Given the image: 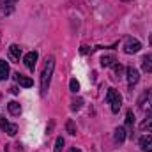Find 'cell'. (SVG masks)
Segmentation results:
<instances>
[{"label":"cell","mask_w":152,"mask_h":152,"mask_svg":"<svg viewBox=\"0 0 152 152\" xmlns=\"http://www.w3.org/2000/svg\"><path fill=\"white\" fill-rule=\"evenodd\" d=\"M53 69H55V57H46L44 67H42V71H41V96H46V94H48Z\"/></svg>","instance_id":"1"},{"label":"cell","mask_w":152,"mask_h":152,"mask_svg":"<svg viewBox=\"0 0 152 152\" xmlns=\"http://www.w3.org/2000/svg\"><path fill=\"white\" fill-rule=\"evenodd\" d=\"M106 101H108V104L112 106V112H113V113H118V110H120V106H122V96L118 94V90L108 88V92H106Z\"/></svg>","instance_id":"2"},{"label":"cell","mask_w":152,"mask_h":152,"mask_svg":"<svg viewBox=\"0 0 152 152\" xmlns=\"http://www.w3.org/2000/svg\"><path fill=\"white\" fill-rule=\"evenodd\" d=\"M138 106H140L142 112L152 115V87L151 88H147V90L140 96V99H138Z\"/></svg>","instance_id":"3"},{"label":"cell","mask_w":152,"mask_h":152,"mask_svg":"<svg viewBox=\"0 0 152 152\" xmlns=\"http://www.w3.org/2000/svg\"><path fill=\"white\" fill-rule=\"evenodd\" d=\"M142 50V42L138 39H133V37H127L126 39V44H124V51L127 55H133V53H138Z\"/></svg>","instance_id":"4"},{"label":"cell","mask_w":152,"mask_h":152,"mask_svg":"<svg viewBox=\"0 0 152 152\" xmlns=\"http://www.w3.org/2000/svg\"><path fill=\"white\" fill-rule=\"evenodd\" d=\"M0 129H2V131H5L9 136H14V134L18 133V126H16V124L7 122L4 117H0Z\"/></svg>","instance_id":"5"},{"label":"cell","mask_w":152,"mask_h":152,"mask_svg":"<svg viewBox=\"0 0 152 152\" xmlns=\"http://www.w3.org/2000/svg\"><path fill=\"white\" fill-rule=\"evenodd\" d=\"M37 51H28L25 57H23V62H25V66H27V69H30V71H34V67H36V64H37Z\"/></svg>","instance_id":"6"},{"label":"cell","mask_w":152,"mask_h":152,"mask_svg":"<svg viewBox=\"0 0 152 152\" xmlns=\"http://www.w3.org/2000/svg\"><path fill=\"white\" fill-rule=\"evenodd\" d=\"M18 0H0V14H4V16L11 14L14 11V4Z\"/></svg>","instance_id":"7"},{"label":"cell","mask_w":152,"mask_h":152,"mask_svg":"<svg viewBox=\"0 0 152 152\" xmlns=\"http://www.w3.org/2000/svg\"><path fill=\"white\" fill-rule=\"evenodd\" d=\"M126 75H127V83H129V87H133V85H136L138 83V80H140V73H138V69L136 67H127L126 69Z\"/></svg>","instance_id":"8"},{"label":"cell","mask_w":152,"mask_h":152,"mask_svg":"<svg viewBox=\"0 0 152 152\" xmlns=\"http://www.w3.org/2000/svg\"><path fill=\"white\" fill-rule=\"evenodd\" d=\"M14 81H16L20 87H25V88H28V87H32V85H34V81H32L30 78L20 75V73H16V75H14Z\"/></svg>","instance_id":"9"},{"label":"cell","mask_w":152,"mask_h":152,"mask_svg":"<svg viewBox=\"0 0 152 152\" xmlns=\"http://www.w3.org/2000/svg\"><path fill=\"white\" fill-rule=\"evenodd\" d=\"M140 147L143 152H152V134H145L140 138Z\"/></svg>","instance_id":"10"},{"label":"cell","mask_w":152,"mask_h":152,"mask_svg":"<svg viewBox=\"0 0 152 152\" xmlns=\"http://www.w3.org/2000/svg\"><path fill=\"white\" fill-rule=\"evenodd\" d=\"M142 69H143L145 73H152V53H149V55L143 57V60H142Z\"/></svg>","instance_id":"11"},{"label":"cell","mask_w":152,"mask_h":152,"mask_svg":"<svg viewBox=\"0 0 152 152\" xmlns=\"http://www.w3.org/2000/svg\"><path fill=\"white\" fill-rule=\"evenodd\" d=\"M9 55H11L12 60H20V57H21V48H20L18 44H11V46H9Z\"/></svg>","instance_id":"12"},{"label":"cell","mask_w":152,"mask_h":152,"mask_svg":"<svg viewBox=\"0 0 152 152\" xmlns=\"http://www.w3.org/2000/svg\"><path fill=\"white\" fill-rule=\"evenodd\" d=\"M9 78V66L4 58H0V80H7Z\"/></svg>","instance_id":"13"},{"label":"cell","mask_w":152,"mask_h":152,"mask_svg":"<svg viewBox=\"0 0 152 152\" xmlns=\"http://www.w3.org/2000/svg\"><path fill=\"white\" fill-rule=\"evenodd\" d=\"M7 110H9L11 115H20L21 113V106H20V103H16V101H11V103L7 104Z\"/></svg>","instance_id":"14"},{"label":"cell","mask_w":152,"mask_h":152,"mask_svg":"<svg viewBox=\"0 0 152 152\" xmlns=\"http://www.w3.org/2000/svg\"><path fill=\"white\" fill-rule=\"evenodd\" d=\"M124 140H126V129H124V127H117V129H115V142L122 143Z\"/></svg>","instance_id":"15"},{"label":"cell","mask_w":152,"mask_h":152,"mask_svg":"<svg viewBox=\"0 0 152 152\" xmlns=\"http://www.w3.org/2000/svg\"><path fill=\"white\" fill-rule=\"evenodd\" d=\"M140 129H142V131H147V133H152V115L140 124Z\"/></svg>","instance_id":"16"},{"label":"cell","mask_w":152,"mask_h":152,"mask_svg":"<svg viewBox=\"0 0 152 152\" xmlns=\"http://www.w3.org/2000/svg\"><path fill=\"white\" fill-rule=\"evenodd\" d=\"M113 64H115L113 55H106V57L101 58V66H103V67H110V66H113Z\"/></svg>","instance_id":"17"},{"label":"cell","mask_w":152,"mask_h":152,"mask_svg":"<svg viewBox=\"0 0 152 152\" xmlns=\"http://www.w3.org/2000/svg\"><path fill=\"white\" fill-rule=\"evenodd\" d=\"M133 124H134V115H133V112L129 110L127 115H126V126H127V129H129V131L133 129Z\"/></svg>","instance_id":"18"},{"label":"cell","mask_w":152,"mask_h":152,"mask_svg":"<svg viewBox=\"0 0 152 152\" xmlns=\"http://www.w3.org/2000/svg\"><path fill=\"white\" fill-rule=\"evenodd\" d=\"M66 129H67L69 134H76V124L73 120H67V122H66Z\"/></svg>","instance_id":"19"},{"label":"cell","mask_w":152,"mask_h":152,"mask_svg":"<svg viewBox=\"0 0 152 152\" xmlns=\"http://www.w3.org/2000/svg\"><path fill=\"white\" fill-rule=\"evenodd\" d=\"M81 104H83V99H80V97H78V99H73V101H71V110L78 112V110L81 108Z\"/></svg>","instance_id":"20"},{"label":"cell","mask_w":152,"mask_h":152,"mask_svg":"<svg viewBox=\"0 0 152 152\" xmlns=\"http://www.w3.org/2000/svg\"><path fill=\"white\" fill-rule=\"evenodd\" d=\"M69 88H71V92H75V94L80 90V83H78L76 78H71V81H69Z\"/></svg>","instance_id":"21"},{"label":"cell","mask_w":152,"mask_h":152,"mask_svg":"<svg viewBox=\"0 0 152 152\" xmlns=\"http://www.w3.org/2000/svg\"><path fill=\"white\" fill-rule=\"evenodd\" d=\"M62 147H64V138H62V136H58V138H57V142H55V151H53V152H62Z\"/></svg>","instance_id":"22"},{"label":"cell","mask_w":152,"mask_h":152,"mask_svg":"<svg viewBox=\"0 0 152 152\" xmlns=\"http://www.w3.org/2000/svg\"><path fill=\"white\" fill-rule=\"evenodd\" d=\"M115 75H117V78H120V75H122V71H124V67L120 66V64H115Z\"/></svg>","instance_id":"23"},{"label":"cell","mask_w":152,"mask_h":152,"mask_svg":"<svg viewBox=\"0 0 152 152\" xmlns=\"http://www.w3.org/2000/svg\"><path fill=\"white\" fill-rule=\"evenodd\" d=\"M9 92H11V94H18L20 90H18V87H11V88H9Z\"/></svg>","instance_id":"24"},{"label":"cell","mask_w":152,"mask_h":152,"mask_svg":"<svg viewBox=\"0 0 152 152\" xmlns=\"http://www.w3.org/2000/svg\"><path fill=\"white\" fill-rule=\"evenodd\" d=\"M69 152H81L80 149H76V147H73V149H69Z\"/></svg>","instance_id":"25"},{"label":"cell","mask_w":152,"mask_h":152,"mask_svg":"<svg viewBox=\"0 0 152 152\" xmlns=\"http://www.w3.org/2000/svg\"><path fill=\"white\" fill-rule=\"evenodd\" d=\"M151 44H152V36H151Z\"/></svg>","instance_id":"26"},{"label":"cell","mask_w":152,"mask_h":152,"mask_svg":"<svg viewBox=\"0 0 152 152\" xmlns=\"http://www.w3.org/2000/svg\"><path fill=\"white\" fill-rule=\"evenodd\" d=\"M126 2H129V0H126Z\"/></svg>","instance_id":"27"}]
</instances>
